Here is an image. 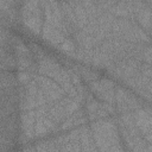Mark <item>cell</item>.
Segmentation results:
<instances>
[{"label":"cell","instance_id":"obj_1","mask_svg":"<svg viewBox=\"0 0 152 152\" xmlns=\"http://www.w3.org/2000/svg\"><path fill=\"white\" fill-rule=\"evenodd\" d=\"M93 137L97 151H121L124 150L120 140V129L116 124L109 119L103 118L93 121L90 125Z\"/></svg>","mask_w":152,"mask_h":152},{"label":"cell","instance_id":"obj_2","mask_svg":"<svg viewBox=\"0 0 152 152\" xmlns=\"http://www.w3.org/2000/svg\"><path fill=\"white\" fill-rule=\"evenodd\" d=\"M118 126L120 133L124 137L125 142L127 144V148L132 151H144L146 150L147 141L141 135L139 128L135 125L134 116L131 112L122 113L118 118Z\"/></svg>","mask_w":152,"mask_h":152},{"label":"cell","instance_id":"obj_3","mask_svg":"<svg viewBox=\"0 0 152 152\" xmlns=\"http://www.w3.org/2000/svg\"><path fill=\"white\" fill-rule=\"evenodd\" d=\"M43 8L40 0H24L21 7V19L24 25L33 33L40 34L43 28Z\"/></svg>","mask_w":152,"mask_h":152},{"label":"cell","instance_id":"obj_4","mask_svg":"<svg viewBox=\"0 0 152 152\" xmlns=\"http://www.w3.org/2000/svg\"><path fill=\"white\" fill-rule=\"evenodd\" d=\"M81 104L82 103H80L74 97H70V96L63 97V99L58 100L57 102L50 104V107H49V116L57 125H59L68 116H70L71 114H74L78 109H81Z\"/></svg>","mask_w":152,"mask_h":152},{"label":"cell","instance_id":"obj_5","mask_svg":"<svg viewBox=\"0 0 152 152\" xmlns=\"http://www.w3.org/2000/svg\"><path fill=\"white\" fill-rule=\"evenodd\" d=\"M141 63L140 61L133 58V57H125L120 61H118L115 64L110 65L106 70L108 74L113 75L114 77L121 80L122 82H126L132 76L137 75L141 70Z\"/></svg>","mask_w":152,"mask_h":152},{"label":"cell","instance_id":"obj_6","mask_svg":"<svg viewBox=\"0 0 152 152\" xmlns=\"http://www.w3.org/2000/svg\"><path fill=\"white\" fill-rule=\"evenodd\" d=\"M33 78L36 80L38 88L43 91V94L45 95L49 104H52L55 102H57L58 100L63 99L65 95V91L63 90V88L52 78L44 76V75H36L33 76Z\"/></svg>","mask_w":152,"mask_h":152},{"label":"cell","instance_id":"obj_7","mask_svg":"<svg viewBox=\"0 0 152 152\" xmlns=\"http://www.w3.org/2000/svg\"><path fill=\"white\" fill-rule=\"evenodd\" d=\"M115 84L109 78H97L89 83L93 94L103 102L115 106Z\"/></svg>","mask_w":152,"mask_h":152},{"label":"cell","instance_id":"obj_8","mask_svg":"<svg viewBox=\"0 0 152 152\" xmlns=\"http://www.w3.org/2000/svg\"><path fill=\"white\" fill-rule=\"evenodd\" d=\"M138 108H140V102L132 93L122 87H115V109L120 114L134 112Z\"/></svg>","mask_w":152,"mask_h":152},{"label":"cell","instance_id":"obj_9","mask_svg":"<svg viewBox=\"0 0 152 152\" xmlns=\"http://www.w3.org/2000/svg\"><path fill=\"white\" fill-rule=\"evenodd\" d=\"M37 70H38V74L48 76L52 80H56L61 74V71L63 70V66L59 63H57L53 58L49 56H43L38 59Z\"/></svg>","mask_w":152,"mask_h":152},{"label":"cell","instance_id":"obj_10","mask_svg":"<svg viewBox=\"0 0 152 152\" xmlns=\"http://www.w3.org/2000/svg\"><path fill=\"white\" fill-rule=\"evenodd\" d=\"M42 36L44 38V40H46L49 44H51L52 46L55 48H59L62 45V43L66 39V34L57 28L56 26H53L52 24L48 23V21H44V25H43V28H42Z\"/></svg>","mask_w":152,"mask_h":152},{"label":"cell","instance_id":"obj_11","mask_svg":"<svg viewBox=\"0 0 152 152\" xmlns=\"http://www.w3.org/2000/svg\"><path fill=\"white\" fill-rule=\"evenodd\" d=\"M20 122H21V132H23L24 138L26 140H31V139L36 138V134H34L36 112H34V109L21 110Z\"/></svg>","mask_w":152,"mask_h":152},{"label":"cell","instance_id":"obj_12","mask_svg":"<svg viewBox=\"0 0 152 152\" xmlns=\"http://www.w3.org/2000/svg\"><path fill=\"white\" fill-rule=\"evenodd\" d=\"M57 124L49 116V113L46 115L36 116V124H34V134L36 138H44L48 134L55 132L57 129Z\"/></svg>","mask_w":152,"mask_h":152},{"label":"cell","instance_id":"obj_13","mask_svg":"<svg viewBox=\"0 0 152 152\" xmlns=\"http://www.w3.org/2000/svg\"><path fill=\"white\" fill-rule=\"evenodd\" d=\"M133 116L135 125L139 128L141 135H144L150 129H152V116L146 110V108H138L137 110L133 112Z\"/></svg>","mask_w":152,"mask_h":152},{"label":"cell","instance_id":"obj_14","mask_svg":"<svg viewBox=\"0 0 152 152\" xmlns=\"http://www.w3.org/2000/svg\"><path fill=\"white\" fill-rule=\"evenodd\" d=\"M80 140H81L82 151H97L90 127L86 125L80 126Z\"/></svg>","mask_w":152,"mask_h":152},{"label":"cell","instance_id":"obj_15","mask_svg":"<svg viewBox=\"0 0 152 152\" xmlns=\"http://www.w3.org/2000/svg\"><path fill=\"white\" fill-rule=\"evenodd\" d=\"M87 122V116L84 115V112L82 109H78L77 112H75L74 114H71L70 116H68L62 124H61V129L62 131H68L71 128H76L80 127L82 125H84Z\"/></svg>","mask_w":152,"mask_h":152},{"label":"cell","instance_id":"obj_16","mask_svg":"<svg viewBox=\"0 0 152 152\" xmlns=\"http://www.w3.org/2000/svg\"><path fill=\"white\" fill-rule=\"evenodd\" d=\"M70 6L72 7L74 12H75V15H76V19H77V26H78V30L83 28L87 24H88V15H87V10L86 7L78 1V0H66Z\"/></svg>","mask_w":152,"mask_h":152},{"label":"cell","instance_id":"obj_17","mask_svg":"<svg viewBox=\"0 0 152 152\" xmlns=\"http://www.w3.org/2000/svg\"><path fill=\"white\" fill-rule=\"evenodd\" d=\"M140 27H142L145 31H147L152 24V7L145 4L144 7H141L134 15Z\"/></svg>","mask_w":152,"mask_h":152},{"label":"cell","instance_id":"obj_18","mask_svg":"<svg viewBox=\"0 0 152 152\" xmlns=\"http://www.w3.org/2000/svg\"><path fill=\"white\" fill-rule=\"evenodd\" d=\"M109 12H112L116 18H131V12L127 0H119L110 8Z\"/></svg>","mask_w":152,"mask_h":152},{"label":"cell","instance_id":"obj_19","mask_svg":"<svg viewBox=\"0 0 152 152\" xmlns=\"http://www.w3.org/2000/svg\"><path fill=\"white\" fill-rule=\"evenodd\" d=\"M77 71H78L80 76H82L88 83H90V82H93V81H95V80L99 78V74L95 72L94 70L87 68V66H78L77 68Z\"/></svg>","mask_w":152,"mask_h":152},{"label":"cell","instance_id":"obj_20","mask_svg":"<svg viewBox=\"0 0 152 152\" xmlns=\"http://www.w3.org/2000/svg\"><path fill=\"white\" fill-rule=\"evenodd\" d=\"M76 48H77L76 40H75V39H69V38H66V39L62 43V45L59 46V49H61L64 53H66V55H69V56L75 52Z\"/></svg>","mask_w":152,"mask_h":152},{"label":"cell","instance_id":"obj_21","mask_svg":"<svg viewBox=\"0 0 152 152\" xmlns=\"http://www.w3.org/2000/svg\"><path fill=\"white\" fill-rule=\"evenodd\" d=\"M32 78H33L32 75H31L30 71H27V70L19 71L18 75H17V81H18V83H19L21 87H24V86H26L28 82H31Z\"/></svg>","mask_w":152,"mask_h":152},{"label":"cell","instance_id":"obj_22","mask_svg":"<svg viewBox=\"0 0 152 152\" xmlns=\"http://www.w3.org/2000/svg\"><path fill=\"white\" fill-rule=\"evenodd\" d=\"M142 62H145L148 65H152V45L145 46L142 53Z\"/></svg>","mask_w":152,"mask_h":152},{"label":"cell","instance_id":"obj_23","mask_svg":"<svg viewBox=\"0 0 152 152\" xmlns=\"http://www.w3.org/2000/svg\"><path fill=\"white\" fill-rule=\"evenodd\" d=\"M118 1H119V0H99L97 4H99V6H100L104 12H109L110 8H112Z\"/></svg>","mask_w":152,"mask_h":152},{"label":"cell","instance_id":"obj_24","mask_svg":"<svg viewBox=\"0 0 152 152\" xmlns=\"http://www.w3.org/2000/svg\"><path fill=\"white\" fill-rule=\"evenodd\" d=\"M86 8H88V7H90V6H93V5H95V4H97V1L99 0H78Z\"/></svg>","mask_w":152,"mask_h":152},{"label":"cell","instance_id":"obj_25","mask_svg":"<svg viewBox=\"0 0 152 152\" xmlns=\"http://www.w3.org/2000/svg\"><path fill=\"white\" fill-rule=\"evenodd\" d=\"M147 32H148V34H150V37H151V39H152V24H151V26H150V28L147 30Z\"/></svg>","mask_w":152,"mask_h":152},{"label":"cell","instance_id":"obj_26","mask_svg":"<svg viewBox=\"0 0 152 152\" xmlns=\"http://www.w3.org/2000/svg\"><path fill=\"white\" fill-rule=\"evenodd\" d=\"M146 110H147V112L151 114V116H152V108H146Z\"/></svg>","mask_w":152,"mask_h":152},{"label":"cell","instance_id":"obj_27","mask_svg":"<svg viewBox=\"0 0 152 152\" xmlns=\"http://www.w3.org/2000/svg\"><path fill=\"white\" fill-rule=\"evenodd\" d=\"M147 2H150V4H152V0H146Z\"/></svg>","mask_w":152,"mask_h":152}]
</instances>
